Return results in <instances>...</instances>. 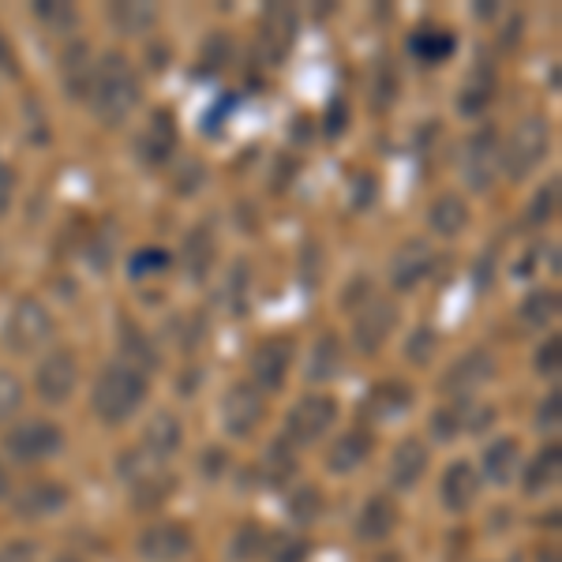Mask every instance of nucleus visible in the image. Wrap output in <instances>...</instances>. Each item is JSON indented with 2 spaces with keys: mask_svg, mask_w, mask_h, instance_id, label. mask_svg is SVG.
Here are the masks:
<instances>
[{
  "mask_svg": "<svg viewBox=\"0 0 562 562\" xmlns=\"http://www.w3.org/2000/svg\"><path fill=\"white\" fill-rule=\"evenodd\" d=\"M192 551V532L177 521H154L139 532V555L147 562H180Z\"/></svg>",
  "mask_w": 562,
  "mask_h": 562,
  "instance_id": "obj_13",
  "label": "nucleus"
},
{
  "mask_svg": "<svg viewBox=\"0 0 562 562\" xmlns=\"http://www.w3.org/2000/svg\"><path fill=\"white\" fill-rule=\"evenodd\" d=\"M397 90H402V79H397L394 65L383 57L375 65V71H371V105H375L379 113H386V109L397 102Z\"/></svg>",
  "mask_w": 562,
  "mask_h": 562,
  "instance_id": "obj_36",
  "label": "nucleus"
},
{
  "mask_svg": "<svg viewBox=\"0 0 562 562\" xmlns=\"http://www.w3.org/2000/svg\"><path fill=\"white\" fill-rule=\"evenodd\" d=\"M0 71L20 76V57H15V49H12V42H8L4 31H0Z\"/></svg>",
  "mask_w": 562,
  "mask_h": 562,
  "instance_id": "obj_56",
  "label": "nucleus"
},
{
  "mask_svg": "<svg viewBox=\"0 0 562 562\" xmlns=\"http://www.w3.org/2000/svg\"><path fill=\"white\" fill-rule=\"evenodd\" d=\"M346 128H349V102L338 94L330 102V113H326V135H346Z\"/></svg>",
  "mask_w": 562,
  "mask_h": 562,
  "instance_id": "obj_53",
  "label": "nucleus"
},
{
  "mask_svg": "<svg viewBox=\"0 0 562 562\" xmlns=\"http://www.w3.org/2000/svg\"><path fill=\"white\" fill-rule=\"evenodd\" d=\"M559 364H562V338L551 334V338L537 349V371L540 375H559Z\"/></svg>",
  "mask_w": 562,
  "mask_h": 562,
  "instance_id": "obj_50",
  "label": "nucleus"
},
{
  "mask_svg": "<svg viewBox=\"0 0 562 562\" xmlns=\"http://www.w3.org/2000/svg\"><path fill=\"white\" fill-rule=\"evenodd\" d=\"M34 15H38L45 26H53V31H65V34L79 23L76 8L60 4V0H38V4H34Z\"/></svg>",
  "mask_w": 562,
  "mask_h": 562,
  "instance_id": "obj_43",
  "label": "nucleus"
},
{
  "mask_svg": "<svg viewBox=\"0 0 562 562\" xmlns=\"http://www.w3.org/2000/svg\"><path fill=\"white\" fill-rule=\"evenodd\" d=\"M518 312H521V319L529 326L548 330V323H555V315H559V293H555V289H537V293L525 296Z\"/></svg>",
  "mask_w": 562,
  "mask_h": 562,
  "instance_id": "obj_35",
  "label": "nucleus"
},
{
  "mask_svg": "<svg viewBox=\"0 0 562 562\" xmlns=\"http://www.w3.org/2000/svg\"><path fill=\"white\" fill-rule=\"evenodd\" d=\"M431 352H435V330H431V326H416L409 346H405V357H409L413 364H428Z\"/></svg>",
  "mask_w": 562,
  "mask_h": 562,
  "instance_id": "obj_49",
  "label": "nucleus"
},
{
  "mask_svg": "<svg viewBox=\"0 0 562 562\" xmlns=\"http://www.w3.org/2000/svg\"><path fill=\"white\" fill-rule=\"evenodd\" d=\"M555 203H559V184L551 180V184H543L537 195H532V203L525 206V225H543V222H551L555 217Z\"/></svg>",
  "mask_w": 562,
  "mask_h": 562,
  "instance_id": "obj_42",
  "label": "nucleus"
},
{
  "mask_svg": "<svg viewBox=\"0 0 562 562\" xmlns=\"http://www.w3.org/2000/svg\"><path fill=\"white\" fill-rule=\"evenodd\" d=\"M439 498L450 514H465L476 506L480 498V476L469 461H454V465L442 473V484H439Z\"/></svg>",
  "mask_w": 562,
  "mask_h": 562,
  "instance_id": "obj_20",
  "label": "nucleus"
},
{
  "mask_svg": "<svg viewBox=\"0 0 562 562\" xmlns=\"http://www.w3.org/2000/svg\"><path fill=\"white\" fill-rule=\"evenodd\" d=\"M296 346L289 338H267L251 349V386H259L262 394H274L285 386L289 368H293Z\"/></svg>",
  "mask_w": 562,
  "mask_h": 562,
  "instance_id": "obj_12",
  "label": "nucleus"
},
{
  "mask_svg": "<svg viewBox=\"0 0 562 562\" xmlns=\"http://www.w3.org/2000/svg\"><path fill=\"white\" fill-rule=\"evenodd\" d=\"M559 409H562V397H559V390H551V394L540 402V409H537V428L540 431H555L559 428Z\"/></svg>",
  "mask_w": 562,
  "mask_h": 562,
  "instance_id": "obj_52",
  "label": "nucleus"
},
{
  "mask_svg": "<svg viewBox=\"0 0 562 562\" xmlns=\"http://www.w3.org/2000/svg\"><path fill=\"white\" fill-rule=\"evenodd\" d=\"M301 34V15L293 4H267L259 20V49L267 57V65H281L289 57V49L296 45Z\"/></svg>",
  "mask_w": 562,
  "mask_h": 562,
  "instance_id": "obj_9",
  "label": "nucleus"
},
{
  "mask_svg": "<svg viewBox=\"0 0 562 562\" xmlns=\"http://www.w3.org/2000/svg\"><path fill=\"white\" fill-rule=\"evenodd\" d=\"M184 442V428L173 413H154L150 424L143 428V454L154 461H169Z\"/></svg>",
  "mask_w": 562,
  "mask_h": 562,
  "instance_id": "obj_24",
  "label": "nucleus"
},
{
  "mask_svg": "<svg viewBox=\"0 0 562 562\" xmlns=\"http://www.w3.org/2000/svg\"><path fill=\"white\" fill-rule=\"evenodd\" d=\"M323 248H319V240H304V248H301V281L304 285H319L323 281Z\"/></svg>",
  "mask_w": 562,
  "mask_h": 562,
  "instance_id": "obj_46",
  "label": "nucleus"
},
{
  "mask_svg": "<svg viewBox=\"0 0 562 562\" xmlns=\"http://www.w3.org/2000/svg\"><path fill=\"white\" fill-rule=\"evenodd\" d=\"M487 375H492V357H487L484 349H473L442 375V390H447V394H469V390H476Z\"/></svg>",
  "mask_w": 562,
  "mask_h": 562,
  "instance_id": "obj_26",
  "label": "nucleus"
},
{
  "mask_svg": "<svg viewBox=\"0 0 562 562\" xmlns=\"http://www.w3.org/2000/svg\"><path fill=\"white\" fill-rule=\"evenodd\" d=\"M296 469H301V461H296L289 442H270L267 454H262V461H259V476H262V484H267V487L293 484Z\"/></svg>",
  "mask_w": 562,
  "mask_h": 562,
  "instance_id": "obj_31",
  "label": "nucleus"
},
{
  "mask_svg": "<svg viewBox=\"0 0 562 562\" xmlns=\"http://www.w3.org/2000/svg\"><path fill=\"white\" fill-rule=\"evenodd\" d=\"M94 53H90L87 42H68L65 53H60V90L71 102H87L90 98V83H94Z\"/></svg>",
  "mask_w": 562,
  "mask_h": 562,
  "instance_id": "obj_16",
  "label": "nucleus"
},
{
  "mask_svg": "<svg viewBox=\"0 0 562 562\" xmlns=\"http://www.w3.org/2000/svg\"><path fill=\"white\" fill-rule=\"evenodd\" d=\"M116 346H121V364L135 368L139 375H147V371L158 368V346L147 338V334L139 330L135 323L124 319L121 323V334H116Z\"/></svg>",
  "mask_w": 562,
  "mask_h": 562,
  "instance_id": "obj_25",
  "label": "nucleus"
},
{
  "mask_svg": "<svg viewBox=\"0 0 562 562\" xmlns=\"http://www.w3.org/2000/svg\"><path fill=\"white\" fill-rule=\"evenodd\" d=\"M0 562H34V548L26 540L4 543V548H0Z\"/></svg>",
  "mask_w": 562,
  "mask_h": 562,
  "instance_id": "obj_55",
  "label": "nucleus"
},
{
  "mask_svg": "<svg viewBox=\"0 0 562 562\" xmlns=\"http://www.w3.org/2000/svg\"><path fill=\"white\" fill-rule=\"evenodd\" d=\"M177 116L169 113V109H158V113H150L147 128L139 132V143H135V150H139V161L143 166H166L169 158L177 154Z\"/></svg>",
  "mask_w": 562,
  "mask_h": 562,
  "instance_id": "obj_14",
  "label": "nucleus"
},
{
  "mask_svg": "<svg viewBox=\"0 0 562 562\" xmlns=\"http://www.w3.org/2000/svg\"><path fill=\"white\" fill-rule=\"evenodd\" d=\"M113 225H109V237H94V244H90V267H98V270H109L113 267V251H116V244H113Z\"/></svg>",
  "mask_w": 562,
  "mask_h": 562,
  "instance_id": "obj_51",
  "label": "nucleus"
},
{
  "mask_svg": "<svg viewBox=\"0 0 562 562\" xmlns=\"http://www.w3.org/2000/svg\"><path fill=\"white\" fill-rule=\"evenodd\" d=\"M492 98H495V71L480 60V65L469 71V79H465V87L458 90V113H465V116H480L487 105H492Z\"/></svg>",
  "mask_w": 562,
  "mask_h": 562,
  "instance_id": "obj_28",
  "label": "nucleus"
},
{
  "mask_svg": "<svg viewBox=\"0 0 562 562\" xmlns=\"http://www.w3.org/2000/svg\"><path fill=\"white\" fill-rule=\"evenodd\" d=\"M4 450L15 465H38L65 450V435L53 420H23L4 435Z\"/></svg>",
  "mask_w": 562,
  "mask_h": 562,
  "instance_id": "obj_5",
  "label": "nucleus"
},
{
  "mask_svg": "<svg viewBox=\"0 0 562 562\" xmlns=\"http://www.w3.org/2000/svg\"><path fill=\"white\" fill-rule=\"evenodd\" d=\"M270 562H304L307 559V540L301 537H274L267 543Z\"/></svg>",
  "mask_w": 562,
  "mask_h": 562,
  "instance_id": "obj_45",
  "label": "nucleus"
},
{
  "mask_svg": "<svg viewBox=\"0 0 562 562\" xmlns=\"http://www.w3.org/2000/svg\"><path fill=\"white\" fill-rule=\"evenodd\" d=\"M229 57H233L229 34L214 31L211 38H206L203 53H199V76H214V71H225V65H229Z\"/></svg>",
  "mask_w": 562,
  "mask_h": 562,
  "instance_id": "obj_39",
  "label": "nucleus"
},
{
  "mask_svg": "<svg viewBox=\"0 0 562 562\" xmlns=\"http://www.w3.org/2000/svg\"><path fill=\"white\" fill-rule=\"evenodd\" d=\"M413 409V390L409 383H397V379H383V383L371 386L368 402H364V416L375 424H386V420H397Z\"/></svg>",
  "mask_w": 562,
  "mask_h": 562,
  "instance_id": "obj_21",
  "label": "nucleus"
},
{
  "mask_svg": "<svg viewBox=\"0 0 562 562\" xmlns=\"http://www.w3.org/2000/svg\"><path fill=\"white\" fill-rule=\"evenodd\" d=\"M413 57L424 60V65H447L450 57H454L458 42L450 31H439V26H428V31H416L413 42H409Z\"/></svg>",
  "mask_w": 562,
  "mask_h": 562,
  "instance_id": "obj_33",
  "label": "nucleus"
},
{
  "mask_svg": "<svg viewBox=\"0 0 562 562\" xmlns=\"http://www.w3.org/2000/svg\"><path fill=\"white\" fill-rule=\"evenodd\" d=\"M341 368H346V349H341L338 334H323V338L315 341L312 357H307L304 375L312 379V383H330V379L341 375Z\"/></svg>",
  "mask_w": 562,
  "mask_h": 562,
  "instance_id": "obj_27",
  "label": "nucleus"
},
{
  "mask_svg": "<svg viewBox=\"0 0 562 562\" xmlns=\"http://www.w3.org/2000/svg\"><path fill=\"white\" fill-rule=\"evenodd\" d=\"M267 420V394L251 383H233L222 397V428L233 439L256 435L259 424Z\"/></svg>",
  "mask_w": 562,
  "mask_h": 562,
  "instance_id": "obj_7",
  "label": "nucleus"
},
{
  "mask_svg": "<svg viewBox=\"0 0 562 562\" xmlns=\"http://www.w3.org/2000/svg\"><path fill=\"white\" fill-rule=\"evenodd\" d=\"M428 225L439 233V237H458V233L469 225V203L458 192H442L428 206Z\"/></svg>",
  "mask_w": 562,
  "mask_h": 562,
  "instance_id": "obj_30",
  "label": "nucleus"
},
{
  "mask_svg": "<svg viewBox=\"0 0 562 562\" xmlns=\"http://www.w3.org/2000/svg\"><path fill=\"white\" fill-rule=\"evenodd\" d=\"M498 173V132L484 124L480 132L469 135L465 154H461V177L473 192H487Z\"/></svg>",
  "mask_w": 562,
  "mask_h": 562,
  "instance_id": "obj_11",
  "label": "nucleus"
},
{
  "mask_svg": "<svg viewBox=\"0 0 562 562\" xmlns=\"http://www.w3.org/2000/svg\"><path fill=\"white\" fill-rule=\"evenodd\" d=\"M551 147V132L543 116H525L518 121V128L510 132L506 147H498V166L510 180H529L543 166Z\"/></svg>",
  "mask_w": 562,
  "mask_h": 562,
  "instance_id": "obj_3",
  "label": "nucleus"
},
{
  "mask_svg": "<svg viewBox=\"0 0 562 562\" xmlns=\"http://www.w3.org/2000/svg\"><path fill=\"white\" fill-rule=\"evenodd\" d=\"M289 514H293L296 525H312L323 518V492L315 484H304L289 495Z\"/></svg>",
  "mask_w": 562,
  "mask_h": 562,
  "instance_id": "obj_37",
  "label": "nucleus"
},
{
  "mask_svg": "<svg viewBox=\"0 0 562 562\" xmlns=\"http://www.w3.org/2000/svg\"><path fill=\"white\" fill-rule=\"evenodd\" d=\"M147 402V375H139L135 368L128 364H109L102 375H98L94 390H90V409L102 424L116 428V424L132 420L135 413L143 409Z\"/></svg>",
  "mask_w": 562,
  "mask_h": 562,
  "instance_id": "obj_2",
  "label": "nucleus"
},
{
  "mask_svg": "<svg viewBox=\"0 0 562 562\" xmlns=\"http://www.w3.org/2000/svg\"><path fill=\"white\" fill-rule=\"evenodd\" d=\"M8 203H12V169L0 161V214L8 211Z\"/></svg>",
  "mask_w": 562,
  "mask_h": 562,
  "instance_id": "obj_57",
  "label": "nucleus"
},
{
  "mask_svg": "<svg viewBox=\"0 0 562 562\" xmlns=\"http://www.w3.org/2000/svg\"><path fill=\"white\" fill-rule=\"evenodd\" d=\"M53 334H57V319H53L49 307L42 301H34V296L15 301V307L4 319V346L12 349L15 357H31V352H38L42 346H49Z\"/></svg>",
  "mask_w": 562,
  "mask_h": 562,
  "instance_id": "obj_4",
  "label": "nucleus"
},
{
  "mask_svg": "<svg viewBox=\"0 0 562 562\" xmlns=\"http://www.w3.org/2000/svg\"><path fill=\"white\" fill-rule=\"evenodd\" d=\"M267 543H270V537L262 532V525H240V532L233 537V559L237 562H256L262 551H267Z\"/></svg>",
  "mask_w": 562,
  "mask_h": 562,
  "instance_id": "obj_40",
  "label": "nucleus"
},
{
  "mask_svg": "<svg viewBox=\"0 0 562 562\" xmlns=\"http://www.w3.org/2000/svg\"><path fill=\"white\" fill-rule=\"evenodd\" d=\"M143 98L139 71L132 68V60L124 53H105L94 68V83H90V109L105 128H121L124 121L135 113Z\"/></svg>",
  "mask_w": 562,
  "mask_h": 562,
  "instance_id": "obj_1",
  "label": "nucleus"
},
{
  "mask_svg": "<svg viewBox=\"0 0 562 562\" xmlns=\"http://www.w3.org/2000/svg\"><path fill=\"white\" fill-rule=\"evenodd\" d=\"M435 267V251L428 240H405L402 248L390 256V285L409 293V289L420 285L424 278L431 274Z\"/></svg>",
  "mask_w": 562,
  "mask_h": 562,
  "instance_id": "obj_15",
  "label": "nucleus"
},
{
  "mask_svg": "<svg viewBox=\"0 0 562 562\" xmlns=\"http://www.w3.org/2000/svg\"><path fill=\"white\" fill-rule=\"evenodd\" d=\"M424 473H428V447H424L416 435H409V439L397 442L394 454H390V487L413 492Z\"/></svg>",
  "mask_w": 562,
  "mask_h": 562,
  "instance_id": "obj_19",
  "label": "nucleus"
},
{
  "mask_svg": "<svg viewBox=\"0 0 562 562\" xmlns=\"http://www.w3.org/2000/svg\"><path fill=\"white\" fill-rule=\"evenodd\" d=\"M109 23L116 26V34H128V38H143L158 26V8L154 4H109Z\"/></svg>",
  "mask_w": 562,
  "mask_h": 562,
  "instance_id": "obj_32",
  "label": "nucleus"
},
{
  "mask_svg": "<svg viewBox=\"0 0 562 562\" xmlns=\"http://www.w3.org/2000/svg\"><path fill=\"white\" fill-rule=\"evenodd\" d=\"M461 413L454 409V405H442V409H435L431 416V435L439 442H450V439H458V431H461Z\"/></svg>",
  "mask_w": 562,
  "mask_h": 562,
  "instance_id": "obj_48",
  "label": "nucleus"
},
{
  "mask_svg": "<svg viewBox=\"0 0 562 562\" xmlns=\"http://www.w3.org/2000/svg\"><path fill=\"white\" fill-rule=\"evenodd\" d=\"M375 195H379V180L371 173H357V195H352V206L364 211V206L375 203Z\"/></svg>",
  "mask_w": 562,
  "mask_h": 562,
  "instance_id": "obj_54",
  "label": "nucleus"
},
{
  "mask_svg": "<svg viewBox=\"0 0 562 562\" xmlns=\"http://www.w3.org/2000/svg\"><path fill=\"white\" fill-rule=\"evenodd\" d=\"M521 465V442L518 439H495L487 442L484 458H480V473L492 487H510Z\"/></svg>",
  "mask_w": 562,
  "mask_h": 562,
  "instance_id": "obj_23",
  "label": "nucleus"
},
{
  "mask_svg": "<svg viewBox=\"0 0 562 562\" xmlns=\"http://www.w3.org/2000/svg\"><path fill=\"white\" fill-rule=\"evenodd\" d=\"M79 383V364L71 349H53L49 357H42L38 371H34V390L45 405H65L76 394Z\"/></svg>",
  "mask_w": 562,
  "mask_h": 562,
  "instance_id": "obj_10",
  "label": "nucleus"
},
{
  "mask_svg": "<svg viewBox=\"0 0 562 562\" xmlns=\"http://www.w3.org/2000/svg\"><path fill=\"white\" fill-rule=\"evenodd\" d=\"M203 180H206V169H203V161H199V158H188L184 166L177 169V177H173V188H177V195H195L199 188H203Z\"/></svg>",
  "mask_w": 562,
  "mask_h": 562,
  "instance_id": "obj_47",
  "label": "nucleus"
},
{
  "mask_svg": "<svg viewBox=\"0 0 562 562\" xmlns=\"http://www.w3.org/2000/svg\"><path fill=\"white\" fill-rule=\"evenodd\" d=\"M338 424V402L326 394H307L285 416V439L296 447H312Z\"/></svg>",
  "mask_w": 562,
  "mask_h": 562,
  "instance_id": "obj_6",
  "label": "nucleus"
},
{
  "mask_svg": "<svg viewBox=\"0 0 562 562\" xmlns=\"http://www.w3.org/2000/svg\"><path fill=\"white\" fill-rule=\"evenodd\" d=\"M397 529V506L390 495H371L357 514V540L360 543H383Z\"/></svg>",
  "mask_w": 562,
  "mask_h": 562,
  "instance_id": "obj_22",
  "label": "nucleus"
},
{
  "mask_svg": "<svg viewBox=\"0 0 562 562\" xmlns=\"http://www.w3.org/2000/svg\"><path fill=\"white\" fill-rule=\"evenodd\" d=\"M57 562H76V559H57Z\"/></svg>",
  "mask_w": 562,
  "mask_h": 562,
  "instance_id": "obj_59",
  "label": "nucleus"
},
{
  "mask_svg": "<svg viewBox=\"0 0 562 562\" xmlns=\"http://www.w3.org/2000/svg\"><path fill=\"white\" fill-rule=\"evenodd\" d=\"M248 285H251V270H248V262L237 259L229 278H225V304H229V315L248 312Z\"/></svg>",
  "mask_w": 562,
  "mask_h": 562,
  "instance_id": "obj_38",
  "label": "nucleus"
},
{
  "mask_svg": "<svg viewBox=\"0 0 562 562\" xmlns=\"http://www.w3.org/2000/svg\"><path fill=\"white\" fill-rule=\"evenodd\" d=\"M8 495V473H4V465H0V498Z\"/></svg>",
  "mask_w": 562,
  "mask_h": 562,
  "instance_id": "obj_58",
  "label": "nucleus"
},
{
  "mask_svg": "<svg viewBox=\"0 0 562 562\" xmlns=\"http://www.w3.org/2000/svg\"><path fill=\"white\" fill-rule=\"evenodd\" d=\"M166 267H169V251H161V248H139V251H135V256L128 259V270H132V278H135V281L161 274Z\"/></svg>",
  "mask_w": 562,
  "mask_h": 562,
  "instance_id": "obj_44",
  "label": "nucleus"
},
{
  "mask_svg": "<svg viewBox=\"0 0 562 562\" xmlns=\"http://www.w3.org/2000/svg\"><path fill=\"white\" fill-rule=\"evenodd\" d=\"M368 458H371V435L368 431H346L330 447L326 469H330V473H338V476H346V473H352V469L364 465Z\"/></svg>",
  "mask_w": 562,
  "mask_h": 562,
  "instance_id": "obj_29",
  "label": "nucleus"
},
{
  "mask_svg": "<svg viewBox=\"0 0 562 562\" xmlns=\"http://www.w3.org/2000/svg\"><path fill=\"white\" fill-rule=\"evenodd\" d=\"M559 473H562V454L559 447H543L537 458L529 461V469H525V495H543L548 487L559 484Z\"/></svg>",
  "mask_w": 562,
  "mask_h": 562,
  "instance_id": "obj_34",
  "label": "nucleus"
},
{
  "mask_svg": "<svg viewBox=\"0 0 562 562\" xmlns=\"http://www.w3.org/2000/svg\"><path fill=\"white\" fill-rule=\"evenodd\" d=\"M214 259H217V240H214V229L211 222H199L192 229L184 233V244H180V267H184V278L203 285L214 270Z\"/></svg>",
  "mask_w": 562,
  "mask_h": 562,
  "instance_id": "obj_17",
  "label": "nucleus"
},
{
  "mask_svg": "<svg viewBox=\"0 0 562 562\" xmlns=\"http://www.w3.org/2000/svg\"><path fill=\"white\" fill-rule=\"evenodd\" d=\"M68 506V492L57 484V480H34L26 484L20 495H15V514L23 521H45L53 514H60Z\"/></svg>",
  "mask_w": 562,
  "mask_h": 562,
  "instance_id": "obj_18",
  "label": "nucleus"
},
{
  "mask_svg": "<svg viewBox=\"0 0 562 562\" xmlns=\"http://www.w3.org/2000/svg\"><path fill=\"white\" fill-rule=\"evenodd\" d=\"M23 383L12 375V371H0V428L4 424H12L15 416L23 409Z\"/></svg>",
  "mask_w": 562,
  "mask_h": 562,
  "instance_id": "obj_41",
  "label": "nucleus"
},
{
  "mask_svg": "<svg viewBox=\"0 0 562 562\" xmlns=\"http://www.w3.org/2000/svg\"><path fill=\"white\" fill-rule=\"evenodd\" d=\"M397 326V307L386 301V296H368L364 304L357 307V319H352V346L368 357H375L379 349L390 341Z\"/></svg>",
  "mask_w": 562,
  "mask_h": 562,
  "instance_id": "obj_8",
  "label": "nucleus"
}]
</instances>
